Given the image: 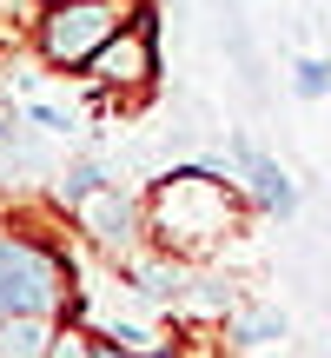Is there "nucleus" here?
Segmentation results:
<instances>
[{"mask_svg":"<svg viewBox=\"0 0 331 358\" xmlns=\"http://www.w3.org/2000/svg\"><path fill=\"white\" fill-rule=\"evenodd\" d=\"M292 338V319L285 312H252V306H239L226 319V345L232 352H272V345H285Z\"/></svg>","mask_w":331,"mask_h":358,"instance_id":"nucleus-7","label":"nucleus"},{"mask_svg":"<svg viewBox=\"0 0 331 358\" xmlns=\"http://www.w3.org/2000/svg\"><path fill=\"white\" fill-rule=\"evenodd\" d=\"M292 93H298V100H325V93H331V60L298 53V60H292Z\"/></svg>","mask_w":331,"mask_h":358,"instance_id":"nucleus-9","label":"nucleus"},{"mask_svg":"<svg viewBox=\"0 0 331 358\" xmlns=\"http://www.w3.org/2000/svg\"><path fill=\"white\" fill-rule=\"evenodd\" d=\"M80 80L100 93V106H140L153 93V80H159V13L146 0H133V27H119L87 60Z\"/></svg>","mask_w":331,"mask_h":358,"instance_id":"nucleus-4","label":"nucleus"},{"mask_svg":"<svg viewBox=\"0 0 331 358\" xmlns=\"http://www.w3.org/2000/svg\"><path fill=\"white\" fill-rule=\"evenodd\" d=\"M27 113H34V120H40L47 133H73V120H66L60 106H40V100H27Z\"/></svg>","mask_w":331,"mask_h":358,"instance_id":"nucleus-13","label":"nucleus"},{"mask_svg":"<svg viewBox=\"0 0 331 358\" xmlns=\"http://www.w3.org/2000/svg\"><path fill=\"white\" fill-rule=\"evenodd\" d=\"M239 226H245V192L219 159H186V166L159 173L146 192V245L153 252L205 266L239 239Z\"/></svg>","mask_w":331,"mask_h":358,"instance_id":"nucleus-1","label":"nucleus"},{"mask_svg":"<svg viewBox=\"0 0 331 358\" xmlns=\"http://www.w3.org/2000/svg\"><path fill=\"white\" fill-rule=\"evenodd\" d=\"M133 20V0H53L34 13V53L60 73H87V60Z\"/></svg>","mask_w":331,"mask_h":358,"instance_id":"nucleus-3","label":"nucleus"},{"mask_svg":"<svg viewBox=\"0 0 331 358\" xmlns=\"http://www.w3.org/2000/svg\"><path fill=\"white\" fill-rule=\"evenodd\" d=\"M60 319H40V312H13L0 319V358H47Z\"/></svg>","mask_w":331,"mask_h":358,"instance_id":"nucleus-8","label":"nucleus"},{"mask_svg":"<svg viewBox=\"0 0 331 358\" xmlns=\"http://www.w3.org/2000/svg\"><path fill=\"white\" fill-rule=\"evenodd\" d=\"M0 146H7V113H0Z\"/></svg>","mask_w":331,"mask_h":358,"instance_id":"nucleus-14","label":"nucleus"},{"mask_svg":"<svg viewBox=\"0 0 331 358\" xmlns=\"http://www.w3.org/2000/svg\"><path fill=\"white\" fill-rule=\"evenodd\" d=\"M226 153H232V179H239L245 206H258V213H272V219L298 213V186L285 179V166H279L272 153H258L245 133H232V140H226Z\"/></svg>","mask_w":331,"mask_h":358,"instance_id":"nucleus-6","label":"nucleus"},{"mask_svg":"<svg viewBox=\"0 0 331 358\" xmlns=\"http://www.w3.org/2000/svg\"><path fill=\"white\" fill-rule=\"evenodd\" d=\"M106 345H113V352H172L159 332H146V325H113V332H106Z\"/></svg>","mask_w":331,"mask_h":358,"instance_id":"nucleus-11","label":"nucleus"},{"mask_svg":"<svg viewBox=\"0 0 331 358\" xmlns=\"http://www.w3.org/2000/svg\"><path fill=\"white\" fill-rule=\"evenodd\" d=\"M13 312H40V319H66L73 312V266L60 245L40 232L0 226V319Z\"/></svg>","mask_w":331,"mask_h":358,"instance_id":"nucleus-2","label":"nucleus"},{"mask_svg":"<svg viewBox=\"0 0 331 358\" xmlns=\"http://www.w3.org/2000/svg\"><path fill=\"white\" fill-rule=\"evenodd\" d=\"M93 352H113V345H106V338H87V332H53L47 358H93Z\"/></svg>","mask_w":331,"mask_h":358,"instance_id":"nucleus-12","label":"nucleus"},{"mask_svg":"<svg viewBox=\"0 0 331 358\" xmlns=\"http://www.w3.org/2000/svg\"><path fill=\"white\" fill-rule=\"evenodd\" d=\"M93 186H106V166H100V159H73V166H66V186H60V199L73 206L80 192H93Z\"/></svg>","mask_w":331,"mask_h":358,"instance_id":"nucleus-10","label":"nucleus"},{"mask_svg":"<svg viewBox=\"0 0 331 358\" xmlns=\"http://www.w3.org/2000/svg\"><path fill=\"white\" fill-rule=\"evenodd\" d=\"M66 213H73L80 232H87L93 245H106L113 259H126V239H140V232H146V199H140V192H126V186H113V179L93 186V192H80Z\"/></svg>","mask_w":331,"mask_h":358,"instance_id":"nucleus-5","label":"nucleus"},{"mask_svg":"<svg viewBox=\"0 0 331 358\" xmlns=\"http://www.w3.org/2000/svg\"><path fill=\"white\" fill-rule=\"evenodd\" d=\"M40 7H53V0H40Z\"/></svg>","mask_w":331,"mask_h":358,"instance_id":"nucleus-15","label":"nucleus"}]
</instances>
